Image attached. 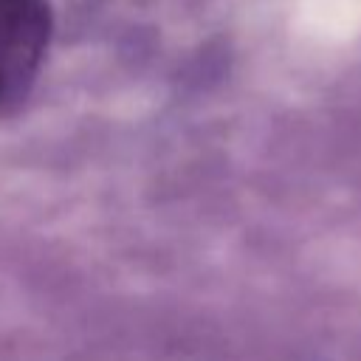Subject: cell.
<instances>
[{
    "label": "cell",
    "instance_id": "obj_1",
    "mask_svg": "<svg viewBox=\"0 0 361 361\" xmlns=\"http://www.w3.org/2000/svg\"><path fill=\"white\" fill-rule=\"evenodd\" d=\"M51 31L48 0H0V118L14 116L28 102Z\"/></svg>",
    "mask_w": 361,
    "mask_h": 361
}]
</instances>
